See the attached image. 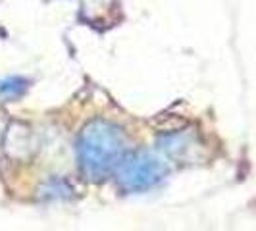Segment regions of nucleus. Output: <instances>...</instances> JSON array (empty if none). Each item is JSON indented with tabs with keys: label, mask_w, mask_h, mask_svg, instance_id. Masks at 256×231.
Returning a JSON list of instances; mask_svg holds the SVG:
<instances>
[{
	"label": "nucleus",
	"mask_w": 256,
	"mask_h": 231,
	"mask_svg": "<svg viewBox=\"0 0 256 231\" xmlns=\"http://www.w3.org/2000/svg\"><path fill=\"white\" fill-rule=\"evenodd\" d=\"M126 150V139L120 129L108 122H92L81 133L79 160L90 180H100L112 172Z\"/></svg>",
	"instance_id": "1"
},
{
	"label": "nucleus",
	"mask_w": 256,
	"mask_h": 231,
	"mask_svg": "<svg viewBox=\"0 0 256 231\" xmlns=\"http://www.w3.org/2000/svg\"><path fill=\"white\" fill-rule=\"evenodd\" d=\"M166 174L164 164L148 152H139L120 160L118 164V181L128 191H144L150 189Z\"/></svg>",
	"instance_id": "2"
}]
</instances>
